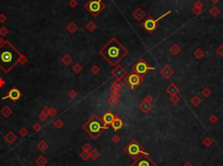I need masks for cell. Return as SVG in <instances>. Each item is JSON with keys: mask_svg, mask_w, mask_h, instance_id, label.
<instances>
[{"mask_svg": "<svg viewBox=\"0 0 223 166\" xmlns=\"http://www.w3.org/2000/svg\"><path fill=\"white\" fill-rule=\"evenodd\" d=\"M22 55L10 43L5 42L0 46V68L4 72H9L15 66Z\"/></svg>", "mask_w": 223, "mask_h": 166, "instance_id": "6da1fadb", "label": "cell"}, {"mask_svg": "<svg viewBox=\"0 0 223 166\" xmlns=\"http://www.w3.org/2000/svg\"><path fill=\"white\" fill-rule=\"evenodd\" d=\"M100 52L111 65L118 64L127 54V51L115 38L111 39Z\"/></svg>", "mask_w": 223, "mask_h": 166, "instance_id": "7a4b0ae2", "label": "cell"}, {"mask_svg": "<svg viewBox=\"0 0 223 166\" xmlns=\"http://www.w3.org/2000/svg\"><path fill=\"white\" fill-rule=\"evenodd\" d=\"M105 128H107V126H103L101 121L97 117H93L84 125V129L93 138H97Z\"/></svg>", "mask_w": 223, "mask_h": 166, "instance_id": "3957f363", "label": "cell"}, {"mask_svg": "<svg viewBox=\"0 0 223 166\" xmlns=\"http://www.w3.org/2000/svg\"><path fill=\"white\" fill-rule=\"evenodd\" d=\"M125 151H126L127 154H129L133 158L136 159L139 156H141V155H147L148 156V153L147 152H144L141 146L136 142V141H132L125 149Z\"/></svg>", "mask_w": 223, "mask_h": 166, "instance_id": "277c9868", "label": "cell"}, {"mask_svg": "<svg viewBox=\"0 0 223 166\" xmlns=\"http://www.w3.org/2000/svg\"><path fill=\"white\" fill-rule=\"evenodd\" d=\"M132 166H156V165L147 155H141L134 161Z\"/></svg>", "mask_w": 223, "mask_h": 166, "instance_id": "5b68a950", "label": "cell"}, {"mask_svg": "<svg viewBox=\"0 0 223 166\" xmlns=\"http://www.w3.org/2000/svg\"><path fill=\"white\" fill-rule=\"evenodd\" d=\"M150 70H153V68L148 66L147 63H146V61H144V60L139 61V62L135 65L134 68H133V70H134L137 74H145L146 72H147Z\"/></svg>", "mask_w": 223, "mask_h": 166, "instance_id": "8992f818", "label": "cell"}, {"mask_svg": "<svg viewBox=\"0 0 223 166\" xmlns=\"http://www.w3.org/2000/svg\"><path fill=\"white\" fill-rule=\"evenodd\" d=\"M142 82H143V78L137 73H133L128 77V83L132 86V88H134L140 85Z\"/></svg>", "mask_w": 223, "mask_h": 166, "instance_id": "52a82bcc", "label": "cell"}, {"mask_svg": "<svg viewBox=\"0 0 223 166\" xmlns=\"http://www.w3.org/2000/svg\"><path fill=\"white\" fill-rule=\"evenodd\" d=\"M21 98V92L17 88H12L9 91V92L7 93V95L5 96V98H4V99L5 98H9L11 101H18Z\"/></svg>", "mask_w": 223, "mask_h": 166, "instance_id": "ba28073f", "label": "cell"}, {"mask_svg": "<svg viewBox=\"0 0 223 166\" xmlns=\"http://www.w3.org/2000/svg\"><path fill=\"white\" fill-rule=\"evenodd\" d=\"M88 9L92 13H98L100 11V9H101L100 0H99V1L93 0L92 2H90L89 4H88Z\"/></svg>", "mask_w": 223, "mask_h": 166, "instance_id": "9c48e42d", "label": "cell"}, {"mask_svg": "<svg viewBox=\"0 0 223 166\" xmlns=\"http://www.w3.org/2000/svg\"><path fill=\"white\" fill-rule=\"evenodd\" d=\"M156 24H157L156 20H153V19H152V18H149V19L146 20V21L144 22L143 26H144V28H145L147 32H152V31L155 30V28H156Z\"/></svg>", "mask_w": 223, "mask_h": 166, "instance_id": "30bf717a", "label": "cell"}, {"mask_svg": "<svg viewBox=\"0 0 223 166\" xmlns=\"http://www.w3.org/2000/svg\"><path fill=\"white\" fill-rule=\"evenodd\" d=\"M125 74H126V71H125V70L121 66H117L113 70V71H112V75L115 77H117L118 79L122 78L125 76Z\"/></svg>", "mask_w": 223, "mask_h": 166, "instance_id": "8fae6325", "label": "cell"}, {"mask_svg": "<svg viewBox=\"0 0 223 166\" xmlns=\"http://www.w3.org/2000/svg\"><path fill=\"white\" fill-rule=\"evenodd\" d=\"M140 108L144 113H147L152 109V103H150V101H148V99L144 100L140 103Z\"/></svg>", "mask_w": 223, "mask_h": 166, "instance_id": "7c38bea8", "label": "cell"}, {"mask_svg": "<svg viewBox=\"0 0 223 166\" xmlns=\"http://www.w3.org/2000/svg\"><path fill=\"white\" fill-rule=\"evenodd\" d=\"M174 73V70L171 67L166 66L164 67L161 70H160V74L162 75V77H164L165 78H169Z\"/></svg>", "mask_w": 223, "mask_h": 166, "instance_id": "4fadbf2b", "label": "cell"}, {"mask_svg": "<svg viewBox=\"0 0 223 166\" xmlns=\"http://www.w3.org/2000/svg\"><path fill=\"white\" fill-rule=\"evenodd\" d=\"M123 87V83L120 79H118L113 83V84L111 86V91L113 93H117L118 91H120V89Z\"/></svg>", "mask_w": 223, "mask_h": 166, "instance_id": "5bb4252c", "label": "cell"}, {"mask_svg": "<svg viewBox=\"0 0 223 166\" xmlns=\"http://www.w3.org/2000/svg\"><path fill=\"white\" fill-rule=\"evenodd\" d=\"M114 116L110 113V112H108V113H107V114H105V116L103 117V121H104V124L105 125H108V124H111L112 123V121L114 120Z\"/></svg>", "mask_w": 223, "mask_h": 166, "instance_id": "9a60e30c", "label": "cell"}, {"mask_svg": "<svg viewBox=\"0 0 223 166\" xmlns=\"http://www.w3.org/2000/svg\"><path fill=\"white\" fill-rule=\"evenodd\" d=\"M178 91H179V89H178V87H177L174 83H172V84L167 88V92L168 94H170L171 96L176 95Z\"/></svg>", "mask_w": 223, "mask_h": 166, "instance_id": "2e32d148", "label": "cell"}, {"mask_svg": "<svg viewBox=\"0 0 223 166\" xmlns=\"http://www.w3.org/2000/svg\"><path fill=\"white\" fill-rule=\"evenodd\" d=\"M111 124L112 126V128H113L115 131H117V130L120 129V128L123 126V122H122L119 117H115Z\"/></svg>", "mask_w": 223, "mask_h": 166, "instance_id": "e0dca14e", "label": "cell"}, {"mask_svg": "<svg viewBox=\"0 0 223 166\" xmlns=\"http://www.w3.org/2000/svg\"><path fill=\"white\" fill-rule=\"evenodd\" d=\"M181 48L178 46V45H174L172 48H171V51L174 54V55H177L178 53H180L181 52Z\"/></svg>", "mask_w": 223, "mask_h": 166, "instance_id": "ac0fdd59", "label": "cell"}, {"mask_svg": "<svg viewBox=\"0 0 223 166\" xmlns=\"http://www.w3.org/2000/svg\"><path fill=\"white\" fill-rule=\"evenodd\" d=\"M200 102H201V100L199 98L198 96H194V97L193 98V99L191 100V103H192L194 106H197Z\"/></svg>", "mask_w": 223, "mask_h": 166, "instance_id": "d6986e66", "label": "cell"}, {"mask_svg": "<svg viewBox=\"0 0 223 166\" xmlns=\"http://www.w3.org/2000/svg\"><path fill=\"white\" fill-rule=\"evenodd\" d=\"M203 55H204V53H203V51H202L200 49H198V50L194 52V56H195L197 58H201L203 57Z\"/></svg>", "mask_w": 223, "mask_h": 166, "instance_id": "ffe728a7", "label": "cell"}, {"mask_svg": "<svg viewBox=\"0 0 223 166\" xmlns=\"http://www.w3.org/2000/svg\"><path fill=\"white\" fill-rule=\"evenodd\" d=\"M108 103L111 104L112 106H114V105H116V104L118 103V101H117V98H115L112 97L111 98L108 100Z\"/></svg>", "mask_w": 223, "mask_h": 166, "instance_id": "44dd1931", "label": "cell"}, {"mask_svg": "<svg viewBox=\"0 0 223 166\" xmlns=\"http://www.w3.org/2000/svg\"><path fill=\"white\" fill-rule=\"evenodd\" d=\"M210 93H211V91L209 90V89H204L203 90V91H202V95L204 96V97H208L209 95H210Z\"/></svg>", "mask_w": 223, "mask_h": 166, "instance_id": "7402d4cb", "label": "cell"}, {"mask_svg": "<svg viewBox=\"0 0 223 166\" xmlns=\"http://www.w3.org/2000/svg\"><path fill=\"white\" fill-rule=\"evenodd\" d=\"M170 100L174 103H176L177 102H179V100H180V98L177 96V95H173V97L170 98Z\"/></svg>", "mask_w": 223, "mask_h": 166, "instance_id": "603a6c76", "label": "cell"}, {"mask_svg": "<svg viewBox=\"0 0 223 166\" xmlns=\"http://www.w3.org/2000/svg\"><path fill=\"white\" fill-rule=\"evenodd\" d=\"M203 143H204L207 147H208V146L211 144V141H210L209 138H205V140L203 141Z\"/></svg>", "mask_w": 223, "mask_h": 166, "instance_id": "cb8c5ba5", "label": "cell"}, {"mask_svg": "<svg viewBox=\"0 0 223 166\" xmlns=\"http://www.w3.org/2000/svg\"><path fill=\"white\" fill-rule=\"evenodd\" d=\"M217 53H218V54H220L222 57H223V45L220 46V47L217 49Z\"/></svg>", "mask_w": 223, "mask_h": 166, "instance_id": "d4e9b609", "label": "cell"}, {"mask_svg": "<svg viewBox=\"0 0 223 166\" xmlns=\"http://www.w3.org/2000/svg\"><path fill=\"white\" fill-rule=\"evenodd\" d=\"M112 141H113L114 143H118V142L119 141V136H114L112 137Z\"/></svg>", "mask_w": 223, "mask_h": 166, "instance_id": "484cf974", "label": "cell"}, {"mask_svg": "<svg viewBox=\"0 0 223 166\" xmlns=\"http://www.w3.org/2000/svg\"><path fill=\"white\" fill-rule=\"evenodd\" d=\"M209 120H210L211 122H216V121H217V117H216L215 116H211Z\"/></svg>", "mask_w": 223, "mask_h": 166, "instance_id": "4316f807", "label": "cell"}, {"mask_svg": "<svg viewBox=\"0 0 223 166\" xmlns=\"http://www.w3.org/2000/svg\"><path fill=\"white\" fill-rule=\"evenodd\" d=\"M92 153H93V154H92V158L93 159H95V158L98 157V154H97V152H96L95 151H92Z\"/></svg>", "mask_w": 223, "mask_h": 166, "instance_id": "83f0119b", "label": "cell"}, {"mask_svg": "<svg viewBox=\"0 0 223 166\" xmlns=\"http://www.w3.org/2000/svg\"><path fill=\"white\" fill-rule=\"evenodd\" d=\"M184 166H192V165H190L189 163H186V165H184Z\"/></svg>", "mask_w": 223, "mask_h": 166, "instance_id": "f1b7e54d", "label": "cell"}]
</instances>
